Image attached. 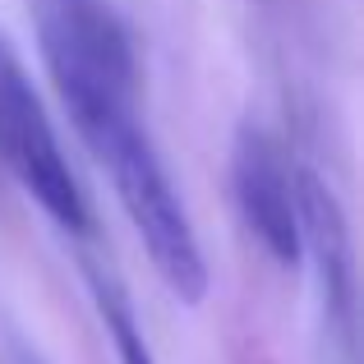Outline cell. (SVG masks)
Segmentation results:
<instances>
[{
    "instance_id": "4",
    "label": "cell",
    "mask_w": 364,
    "mask_h": 364,
    "mask_svg": "<svg viewBox=\"0 0 364 364\" xmlns=\"http://www.w3.org/2000/svg\"><path fill=\"white\" fill-rule=\"evenodd\" d=\"M300 171L286 161V148L277 134L263 124L245 120L231 143V194L240 208V222L249 226L263 254L272 263L291 267L300 263V189H295Z\"/></svg>"
},
{
    "instance_id": "1",
    "label": "cell",
    "mask_w": 364,
    "mask_h": 364,
    "mask_svg": "<svg viewBox=\"0 0 364 364\" xmlns=\"http://www.w3.org/2000/svg\"><path fill=\"white\" fill-rule=\"evenodd\" d=\"M37 46L79 139L102 143L139 120V60L111 0H33Z\"/></svg>"
},
{
    "instance_id": "6",
    "label": "cell",
    "mask_w": 364,
    "mask_h": 364,
    "mask_svg": "<svg viewBox=\"0 0 364 364\" xmlns=\"http://www.w3.org/2000/svg\"><path fill=\"white\" fill-rule=\"evenodd\" d=\"M92 295H97L102 323H107L111 341H116V355H120V364H157V360H152V346L143 341V328H139V318H134L129 300L120 295V286L111 282V277L92 272Z\"/></svg>"
},
{
    "instance_id": "5",
    "label": "cell",
    "mask_w": 364,
    "mask_h": 364,
    "mask_svg": "<svg viewBox=\"0 0 364 364\" xmlns=\"http://www.w3.org/2000/svg\"><path fill=\"white\" fill-rule=\"evenodd\" d=\"M295 189H300V254L314 258L323 318L350 350L355 346V263H350L346 208L332 194V185H323V176H314V171H300Z\"/></svg>"
},
{
    "instance_id": "3",
    "label": "cell",
    "mask_w": 364,
    "mask_h": 364,
    "mask_svg": "<svg viewBox=\"0 0 364 364\" xmlns=\"http://www.w3.org/2000/svg\"><path fill=\"white\" fill-rule=\"evenodd\" d=\"M0 161L55 226H65L74 235H83L92 226L88 198L74 180L60 134H55L33 79H28L23 55L14 51L5 28H0Z\"/></svg>"
},
{
    "instance_id": "2",
    "label": "cell",
    "mask_w": 364,
    "mask_h": 364,
    "mask_svg": "<svg viewBox=\"0 0 364 364\" xmlns=\"http://www.w3.org/2000/svg\"><path fill=\"white\" fill-rule=\"evenodd\" d=\"M88 152L111 176L116 198L124 217H129L134 235H139V245L148 249L152 272L161 277V286L176 300L198 304L208 295V263H203V249H198L194 222H189V208L180 198L176 180H171L166 161H161L157 143H152L148 124L143 120L120 124L116 134L92 143Z\"/></svg>"
}]
</instances>
